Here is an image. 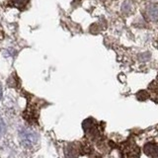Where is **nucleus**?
I'll use <instances>...</instances> for the list:
<instances>
[{
    "instance_id": "obj_1",
    "label": "nucleus",
    "mask_w": 158,
    "mask_h": 158,
    "mask_svg": "<svg viewBox=\"0 0 158 158\" xmlns=\"http://www.w3.org/2000/svg\"><path fill=\"white\" fill-rule=\"evenodd\" d=\"M20 138H21L22 144L28 147L36 144V142L38 141L37 133L31 130H28V128H25V130L21 131V132H20Z\"/></svg>"
},
{
    "instance_id": "obj_2",
    "label": "nucleus",
    "mask_w": 158,
    "mask_h": 158,
    "mask_svg": "<svg viewBox=\"0 0 158 158\" xmlns=\"http://www.w3.org/2000/svg\"><path fill=\"white\" fill-rule=\"evenodd\" d=\"M123 158H139V147L132 142H127L122 150Z\"/></svg>"
},
{
    "instance_id": "obj_3",
    "label": "nucleus",
    "mask_w": 158,
    "mask_h": 158,
    "mask_svg": "<svg viewBox=\"0 0 158 158\" xmlns=\"http://www.w3.org/2000/svg\"><path fill=\"white\" fill-rule=\"evenodd\" d=\"M145 13L147 18L153 22L158 21V4L157 3H150L148 4L145 8Z\"/></svg>"
},
{
    "instance_id": "obj_4",
    "label": "nucleus",
    "mask_w": 158,
    "mask_h": 158,
    "mask_svg": "<svg viewBox=\"0 0 158 158\" xmlns=\"http://www.w3.org/2000/svg\"><path fill=\"white\" fill-rule=\"evenodd\" d=\"M143 151L144 153L151 158H157L158 157V143L156 142H147L143 146Z\"/></svg>"
},
{
    "instance_id": "obj_5",
    "label": "nucleus",
    "mask_w": 158,
    "mask_h": 158,
    "mask_svg": "<svg viewBox=\"0 0 158 158\" xmlns=\"http://www.w3.org/2000/svg\"><path fill=\"white\" fill-rule=\"evenodd\" d=\"M30 0H9V5L18 9H23L26 7V5L29 3Z\"/></svg>"
},
{
    "instance_id": "obj_6",
    "label": "nucleus",
    "mask_w": 158,
    "mask_h": 158,
    "mask_svg": "<svg viewBox=\"0 0 158 158\" xmlns=\"http://www.w3.org/2000/svg\"><path fill=\"white\" fill-rule=\"evenodd\" d=\"M136 97H137L138 100L143 101V100H146V99L149 98V94H148L146 91H139L137 93Z\"/></svg>"
},
{
    "instance_id": "obj_7",
    "label": "nucleus",
    "mask_w": 158,
    "mask_h": 158,
    "mask_svg": "<svg viewBox=\"0 0 158 158\" xmlns=\"http://www.w3.org/2000/svg\"><path fill=\"white\" fill-rule=\"evenodd\" d=\"M5 130H6V126H5L4 122L0 118V136H1L2 135H4Z\"/></svg>"
},
{
    "instance_id": "obj_8",
    "label": "nucleus",
    "mask_w": 158,
    "mask_h": 158,
    "mask_svg": "<svg viewBox=\"0 0 158 158\" xmlns=\"http://www.w3.org/2000/svg\"><path fill=\"white\" fill-rule=\"evenodd\" d=\"M1 97H2V89L0 87V99H1Z\"/></svg>"
}]
</instances>
